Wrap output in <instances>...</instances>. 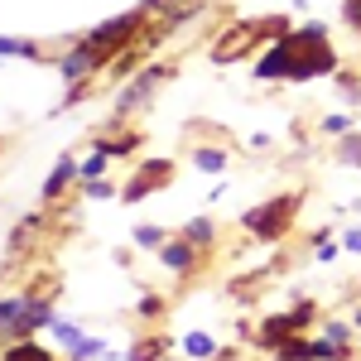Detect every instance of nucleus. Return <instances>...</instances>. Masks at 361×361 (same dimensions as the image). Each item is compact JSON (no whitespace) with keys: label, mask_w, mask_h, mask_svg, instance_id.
Masks as SVG:
<instances>
[{"label":"nucleus","mask_w":361,"mask_h":361,"mask_svg":"<svg viewBox=\"0 0 361 361\" xmlns=\"http://www.w3.org/2000/svg\"><path fill=\"white\" fill-rule=\"evenodd\" d=\"M294 212V197H284L279 207H265V212H250V226L260 231V236H275V231H284V217Z\"/></svg>","instance_id":"obj_2"},{"label":"nucleus","mask_w":361,"mask_h":361,"mask_svg":"<svg viewBox=\"0 0 361 361\" xmlns=\"http://www.w3.org/2000/svg\"><path fill=\"white\" fill-rule=\"evenodd\" d=\"M5 361H49V357H44L39 347H15V352H10Z\"/></svg>","instance_id":"obj_3"},{"label":"nucleus","mask_w":361,"mask_h":361,"mask_svg":"<svg viewBox=\"0 0 361 361\" xmlns=\"http://www.w3.org/2000/svg\"><path fill=\"white\" fill-rule=\"evenodd\" d=\"M323 68H333V54H328V44H323L318 29L284 39L275 54L265 58V73H294V78H304V73H323Z\"/></svg>","instance_id":"obj_1"},{"label":"nucleus","mask_w":361,"mask_h":361,"mask_svg":"<svg viewBox=\"0 0 361 361\" xmlns=\"http://www.w3.org/2000/svg\"><path fill=\"white\" fill-rule=\"evenodd\" d=\"M347 20L361 29V0H347Z\"/></svg>","instance_id":"obj_4"}]
</instances>
